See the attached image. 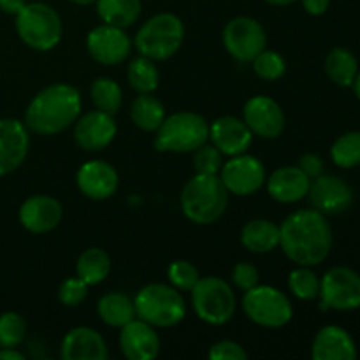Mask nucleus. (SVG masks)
I'll return each instance as SVG.
<instances>
[{"label":"nucleus","instance_id":"6ab92c4d","mask_svg":"<svg viewBox=\"0 0 360 360\" xmlns=\"http://www.w3.org/2000/svg\"><path fill=\"white\" fill-rule=\"evenodd\" d=\"M77 188L91 200H105L118 190L120 178L116 169L109 162L88 160L76 174Z\"/></svg>","mask_w":360,"mask_h":360},{"label":"nucleus","instance_id":"473e14b6","mask_svg":"<svg viewBox=\"0 0 360 360\" xmlns=\"http://www.w3.org/2000/svg\"><path fill=\"white\" fill-rule=\"evenodd\" d=\"M330 158L341 169H354L360 165V132H347L334 141Z\"/></svg>","mask_w":360,"mask_h":360},{"label":"nucleus","instance_id":"423d86ee","mask_svg":"<svg viewBox=\"0 0 360 360\" xmlns=\"http://www.w3.org/2000/svg\"><path fill=\"white\" fill-rule=\"evenodd\" d=\"M185 39L183 21L172 13L155 14L137 30L134 44L137 51L153 62L169 60L179 51Z\"/></svg>","mask_w":360,"mask_h":360},{"label":"nucleus","instance_id":"4be33fe9","mask_svg":"<svg viewBox=\"0 0 360 360\" xmlns=\"http://www.w3.org/2000/svg\"><path fill=\"white\" fill-rule=\"evenodd\" d=\"M63 360H105L108 347L101 334L91 327H76L69 330L60 345Z\"/></svg>","mask_w":360,"mask_h":360},{"label":"nucleus","instance_id":"72a5a7b5","mask_svg":"<svg viewBox=\"0 0 360 360\" xmlns=\"http://www.w3.org/2000/svg\"><path fill=\"white\" fill-rule=\"evenodd\" d=\"M288 288L301 301L320 297V278L309 267L297 266L288 274Z\"/></svg>","mask_w":360,"mask_h":360},{"label":"nucleus","instance_id":"4468645a","mask_svg":"<svg viewBox=\"0 0 360 360\" xmlns=\"http://www.w3.org/2000/svg\"><path fill=\"white\" fill-rule=\"evenodd\" d=\"M243 120L253 136L276 139L285 130V112L274 98L266 95L252 97L243 108Z\"/></svg>","mask_w":360,"mask_h":360},{"label":"nucleus","instance_id":"09e8293b","mask_svg":"<svg viewBox=\"0 0 360 360\" xmlns=\"http://www.w3.org/2000/svg\"><path fill=\"white\" fill-rule=\"evenodd\" d=\"M72 4H76V6H91V4H95V0H70Z\"/></svg>","mask_w":360,"mask_h":360},{"label":"nucleus","instance_id":"a19ab883","mask_svg":"<svg viewBox=\"0 0 360 360\" xmlns=\"http://www.w3.org/2000/svg\"><path fill=\"white\" fill-rule=\"evenodd\" d=\"M207 357L211 360H246L248 359V352L236 341L224 340L211 347Z\"/></svg>","mask_w":360,"mask_h":360},{"label":"nucleus","instance_id":"f8f14e48","mask_svg":"<svg viewBox=\"0 0 360 360\" xmlns=\"http://www.w3.org/2000/svg\"><path fill=\"white\" fill-rule=\"evenodd\" d=\"M218 176L224 181L227 192L239 197L253 195L266 185L267 179L262 162L248 153L236 155L231 157V160L224 162Z\"/></svg>","mask_w":360,"mask_h":360},{"label":"nucleus","instance_id":"58836bf2","mask_svg":"<svg viewBox=\"0 0 360 360\" xmlns=\"http://www.w3.org/2000/svg\"><path fill=\"white\" fill-rule=\"evenodd\" d=\"M88 295V285L84 283L79 278H67L65 281H62L58 288V299L62 304L74 308V306H79L81 302L86 299Z\"/></svg>","mask_w":360,"mask_h":360},{"label":"nucleus","instance_id":"6e6552de","mask_svg":"<svg viewBox=\"0 0 360 360\" xmlns=\"http://www.w3.org/2000/svg\"><path fill=\"white\" fill-rule=\"evenodd\" d=\"M195 315L210 326H225L236 313V294L231 285L217 276L200 278L192 290Z\"/></svg>","mask_w":360,"mask_h":360},{"label":"nucleus","instance_id":"9b49d317","mask_svg":"<svg viewBox=\"0 0 360 360\" xmlns=\"http://www.w3.org/2000/svg\"><path fill=\"white\" fill-rule=\"evenodd\" d=\"M224 46L232 58L238 62H252L260 51L266 49L267 37L262 25L250 16L232 18L224 28Z\"/></svg>","mask_w":360,"mask_h":360},{"label":"nucleus","instance_id":"37998d69","mask_svg":"<svg viewBox=\"0 0 360 360\" xmlns=\"http://www.w3.org/2000/svg\"><path fill=\"white\" fill-rule=\"evenodd\" d=\"M302 7L311 16H322L327 13L330 6V0H301Z\"/></svg>","mask_w":360,"mask_h":360},{"label":"nucleus","instance_id":"ddd939ff","mask_svg":"<svg viewBox=\"0 0 360 360\" xmlns=\"http://www.w3.org/2000/svg\"><path fill=\"white\" fill-rule=\"evenodd\" d=\"M86 48L95 62L102 65H118L130 55L132 41L123 28L104 23L90 30Z\"/></svg>","mask_w":360,"mask_h":360},{"label":"nucleus","instance_id":"c9c22d12","mask_svg":"<svg viewBox=\"0 0 360 360\" xmlns=\"http://www.w3.org/2000/svg\"><path fill=\"white\" fill-rule=\"evenodd\" d=\"M252 63L253 70H255V74L260 79L276 81L280 77H283V74L287 72V62H285V58L278 51H273V49H264V51H260L252 60Z\"/></svg>","mask_w":360,"mask_h":360},{"label":"nucleus","instance_id":"5701e85b","mask_svg":"<svg viewBox=\"0 0 360 360\" xmlns=\"http://www.w3.org/2000/svg\"><path fill=\"white\" fill-rule=\"evenodd\" d=\"M311 179L301 171V167H280L266 179V188L271 199L281 204H294L304 199L309 192Z\"/></svg>","mask_w":360,"mask_h":360},{"label":"nucleus","instance_id":"f03ea898","mask_svg":"<svg viewBox=\"0 0 360 360\" xmlns=\"http://www.w3.org/2000/svg\"><path fill=\"white\" fill-rule=\"evenodd\" d=\"M81 116V94L67 83H56L39 91L25 111V125L41 136H56Z\"/></svg>","mask_w":360,"mask_h":360},{"label":"nucleus","instance_id":"a878e982","mask_svg":"<svg viewBox=\"0 0 360 360\" xmlns=\"http://www.w3.org/2000/svg\"><path fill=\"white\" fill-rule=\"evenodd\" d=\"M97 311L105 326L118 327V329L137 319L134 301L120 292H109L102 295L97 302Z\"/></svg>","mask_w":360,"mask_h":360},{"label":"nucleus","instance_id":"2eb2a0df","mask_svg":"<svg viewBox=\"0 0 360 360\" xmlns=\"http://www.w3.org/2000/svg\"><path fill=\"white\" fill-rule=\"evenodd\" d=\"M313 210L322 214H340L354 202V190L345 179L330 174H320L311 179L308 192Z\"/></svg>","mask_w":360,"mask_h":360},{"label":"nucleus","instance_id":"a18cd8bd","mask_svg":"<svg viewBox=\"0 0 360 360\" xmlns=\"http://www.w3.org/2000/svg\"><path fill=\"white\" fill-rule=\"evenodd\" d=\"M0 360H25V355L16 348H0Z\"/></svg>","mask_w":360,"mask_h":360},{"label":"nucleus","instance_id":"bb28decb","mask_svg":"<svg viewBox=\"0 0 360 360\" xmlns=\"http://www.w3.org/2000/svg\"><path fill=\"white\" fill-rule=\"evenodd\" d=\"M95 6L102 23L120 28L132 27L143 11L141 0H95Z\"/></svg>","mask_w":360,"mask_h":360},{"label":"nucleus","instance_id":"393cba45","mask_svg":"<svg viewBox=\"0 0 360 360\" xmlns=\"http://www.w3.org/2000/svg\"><path fill=\"white\" fill-rule=\"evenodd\" d=\"M241 243L252 253H269L280 246V225L266 218L248 221L241 231Z\"/></svg>","mask_w":360,"mask_h":360},{"label":"nucleus","instance_id":"39448f33","mask_svg":"<svg viewBox=\"0 0 360 360\" xmlns=\"http://www.w3.org/2000/svg\"><path fill=\"white\" fill-rule=\"evenodd\" d=\"M210 139V125L204 116L192 111L165 116L155 136V148L162 153H193Z\"/></svg>","mask_w":360,"mask_h":360},{"label":"nucleus","instance_id":"dca6fc26","mask_svg":"<svg viewBox=\"0 0 360 360\" xmlns=\"http://www.w3.org/2000/svg\"><path fill=\"white\" fill-rule=\"evenodd\" d=\"M118 127L109 112L95 109L74 123V141L84 151H101L115 141Z\"/></svg>","mask_w":360,"mask_h":360},{"label":"nucleus","instance_id":"a211bd4d","mask_svg":"<svg viewBox=\"0 0 360 360\" xmlns=\"http://www.w3.org/2000/svg\"><path fill=\"white\" fill-rule=\"evenodd\" d=\"M18 218L32 234H48L62 221L63 207L51 195H32L21 204Z\"/></svg>","mask_w":360,"mask_h":360},{"label":"nucleus","instance_id":"0eeeda50","mask_svg":"<svg viewBox=\"0 0 360 360\" xmlns=\"http://www.w3.org/2000/svg\"><path fill=\"white\" fill-rule=\"evenodd\" d=\"M16 32L28 48L49 51L62 41V18L51 6L41 0L25 4L23 9L16 14Z\"/></svg>","mask_w":360,"mask_h":360},{"label":"nucleus","instance_id":"f257e3e1","mask_svg":"<svg viewBox=\"0 0 360 360\" xmlns=\"http://www.w3.org/2000/svg\"><path fill=\"white\" fill-rule=\"evenodd\" d=\"M280 246L297 266H319L333 248V229L320 211H294L281 221Z\"/></svg>","mask_w":360,"mask_h":360},{"label":"nucleus","instance_id":"f704fd0d","mask_svg":"<svg viewBox=\"0 0 360 360\" xmlns=\"http://www.w3.org/2000/svg\"><path fill=\"white\" fill-rule=\"evenodd\" d=\"M27 338V322L21 315L7 311L0 315V348H16Z\"/></svg>","mask_w":360,"mask_h":360},{"label":"nucleus","instance_id":"ea45409f","mask_svg":"<svg viewBox=\"0 0 360 360\" xmlns=\"http://www.w3.org/2000/svg\"><path fill=\"white\" fill-rule=\"evenodd\" d=\"M232 281H234V285L239 288V290L243 292L250 290V288L259 285L260 281L259 269L250 262L236 264L234 269H232Z\"/></svg>","mask_w":360,"mask_h":360},{"label":"nucleus","instance_id":"2f4dec72","mask_svg":"<svg viewBox=\"0 0 360 360\" xmlns=\"http://www.w3.org/2000/svg\"><path fill=\"white\" fill-rule=\"evenodd\" d=\"M90 95L95 108L101 109V111L104 112H109V115H115V112H118L120 108H122L123 91L122 86H120L115 79H109V77H97V79L91 83Z\"/></svg>","mask_w":360,"mask_h":360},{"label":"nucleus","instance_id":"20e7f679","mask_svg":"<svg viewBox=\"0 0 360 360\" xmlns=\"http://www.w3.org/2000/svg\"><path fill=\"white\" fill-rule=\"evenodd\" d=\"M134 306L137 319L158 329L178 326L186 315L181 292L165 283H151L141 288L134 299Z\"/></svg>","mask_w":360,"mask_h":360},{"label":"nucleus","instance_id":"e433bc0d","mask_svg":"<svg viewBox=\"0 0 360 360\" xmlns=\"http://www.w3.org/2000/svg\"><path fill=\"white\" fill-rule=\"evenodd\" d=\"M167 278L172 287L178 288L179 292H192L197 281L200 280L197 267L186 260H174L167 267Z\"/></svg>","mask_w":360,"mask_h":360},{"label":"nucleus","instance_id":"c756f323","mask_svg":"<svg viewBox=\"0 0 360 360\" xmlns=\"http://www.w3.org/2000/svg\"><path fill=\"white\" fill-rule=\"evenodd\" d=\"M326 72L338 86H352L359 74V62L347 48H334L326 58Z\"/></svg>","mask_w":360,"mask_h":360},{"label":"nucleus","instance_id":"aec40b11","mask_svg":"<svg viewBox=\"0 0 360 360\" xmlns=\"http://www.w3.org/2000/svg\"><path fill=\"white\" fill-rule=\"evenodd\" d=\"M210 139L224 157H236L250 150L253 134L245 120L236 116H221L210 125Z\"/></svg>","mask_w":360,"mask_h":360},{"label":"nucleus","instance_id":"1a4fd4ad","mask_svg":"<svg viewBox=\"0 0 360 360\" xmlns=\"http://www.w3.org/2000/svg\"><path fill=\"white\" fill-rule=\"evenodd\" d=\"M243 311L253 323L266 329L285 327L294 316V308L287 295L271 285H257L245 292Z\"/></svg>","mask_w":360,"mask_h":360},{"label":"nucleus","instance_id":"4c0bfd02","mask_svg":"<svg viewBox=\"0 0 360 360\" xmlns=\"http://www.w3.org/2000/svg\"><path fill=\"white\" fill-rule=\"evenodd\" d=\"M224 155L213 144H202L193 151V169L197 174H220Z\"/></svg>","mask_w":360,"mask_h":360},{"label":"nucleus","instance_id":"412c9836","mask_svg":"<svg viewBox=\"0 0 360 360\" xmlns=\"http://www.w3.org/2000/svg\"><path fill=\"white\" fill-rule=\"evenodd\" d=\"M120 348L129 360H153L160 354V338L153 326L134 319L122 327Z\"/></svg>","mask_w":360,"mask_h":360},{"label":"nucleus","instance_id":"f3484780","mask_svg":"<svg viewBox=\"0 0 360 360\" xmlns=\"http://www.w3.org/2000/svg\"><path fill=\"white\" fill-rule=\"evenodd\" d=\"M30 136L23 122L16 118L0 120V178L16 171L25 162Z\"/></svg>","mask_w":360,"mask_h":360},{"label":"nucleus","instance_id":"b1692460","mask_svg":"<svg viewBox=\"0 0 360 360\" xmlns=\"http://www.w3.org/2000/svg\"><path fill=\"white\" fill-rule=\"evenodd\" d=\"M311 357L315 360H354L357 359V347L343 327L327 326L313 340Z\"/></svg>","mask_w":360,"mask_h":360},{"label":"nucleus","instance_id":"7c9ffc66","mask_svg":"<svg viewBox=\"0 0 360 360\" xmlns=\"http://www.w3.org/2000/svg\"><path fill=\"white\" fill-rule=\"evenodd\" d=\"M127 79L137 94H153L160 83V72L153 60L141 55L130 62L127 69Z\"/></svg>","mask_w":360,"mask_h":360},{"label":"nucleus","instance_id":"9d476101","mask_svg":"<svg viewBox=\"0 0 360 360\" xmlns=\"http://www.w3.org/2000/svg\"><path fill=\"white\" fill-rule=\"evenodd\" d=\"M320 308L354 311L360 308V274L350 267L338 266L320 280Z\"/></svg>","mask_w":360,"mask_h":360},{"label":"nucleus","instance_id":"7ed1b4c3","mask_svg":"<svg viewBox=\"0 0 360 360\" xmlns=\"http://www.w3.org/2000/svg\"><path fill=\"white\" fill-rule=\"evenodd\" d=\"M183 214L197 225L214 224L225 213L229 192L218 174H197L181 192Z\"/></svg>","mask_w":360,"mask_h":360},{"label":"nucleus","instance_id":"cd10ccee","mask_svg":"<svg viewBox=\"0 0 360 360\" xmlns=\"http://www.w3.org/2000/svg\"><path fill=\"white\" fill-rule=\"evenodd\" d=\"M130 118L143 132H157L165 120V108L153 94H141L132 102Z\"/></svg>","mask_w":360,"mask_h":360},{"label":"nucleus","instance_id":"79ce46f5","mask_svg":"<svg viewBox=\"0 0 360 360\" xmlns=\"http://www.w3.org/2000/svg\"><path fill=\"white\" fill-rule=\"evenodd\" d=\"M299 167H301V171L304 172L309 179H315L316 176L323 174V162L319 155H302V157L299 158Z\"/></svg>","mask_w":360,"mask_h":360},{"label":"nucleus","instance_id":"c03bdc74","mask_svg":"<svg viewBox=\"0 0 360 360\" xmlns=\"http://www.w3.org/2000/svg\"><path fill=\"white\" fill-rule=\"evenodd\" d=\"M25 4H27V0H0V11L6 14L16 16V14L23 9Z\"/></svg>","mask_w":360,"mask_h":360},{"label":"nucleus","instance_id":"c85d7f7f","mask_svg":"<svg viewBox=\"0 0 360 360\" xmlns=\"http://www.w3.org/2000/svg\"><path fill=\"white\" fill-rule=\"evenodd\" d=\"M111 273V259L102 248H86L76 262V276L88 287L98 285Z\"/></svg>","mask_w":360,"mask_h":360},{"label":"nucleus","instance_id":"de8ad7c7","mask_svg":"<svg viewBox=\"0 0 360 360\" xmlns=\"http://www.w3.org/2000/svg\"><path fill=\"white\" fill-rule=\"evenodd\" d=\"M352 86H354L355 97H357L360 101V72L357 74V77H355V81H354V84H352Z\"/></svg>","mask_w":360,"mask_h":360},{"label":"nucleus","instance_id":"49530a36","mask_svg":"<svg viewBox=\"0 0 360 360\" xmlns=\"http://www.w3.org/2000/svg\"><path fill=\"white\" fill-rule=\"evenodd\" d=\"M267 4L271 6H276V7H285V6H290V4L297 2V0H266Z\"/></svg>","mask_w":360,"mask_h":360}]
</instances>
